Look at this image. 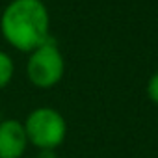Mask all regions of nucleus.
<instances>
[{
    "label": "nucleus",
    "instance_id": "nucleus-1",
    "mask_svg": "<svg viewBox=\"0 0 158 158\" xmlns=\"http://www.w3.org/2000/svg\"><path fill=\"white\" fill-rule=\"evenodd\" d=\"M0 32L8 45L32 52L50 39V15L41 0H11L0 15Z\"/></svg>",
    "mask_w": 158,
    "mask_h": 158
},
{
    "label": "nucleus",
    "instance_id": "nucleus-2",
    "mask_svg": "<svg viewBox=\"0 0 158 158\" xmlns=\"http://www.w3.org/2000/svg\"><path fill=\"white\" fill-rule=\"evenodd\" d=\"M23 125L28 145H34L39 151H56L67 136L65 117L50 106H39L32 110Z\"/></svg>",
    "mask_w": 158,
    "mask_h": 158
},
{
    "label": "nucleus",
    "instance_id": "nucleus-3",
    "mask_svg": "<svg viewBox=\"0 0 158 158\" xmlns=\"http://www.w3.org/2000/svg\"><path fill=\"white\" fill-rule=\"evenodd\" d=\"M65 60L56 41L50 37L45 45L30 52L26 61V76L32 86L39 89H50L63 78Z\"/></svg>",
    "mask_w": 158,
    "mask_h": 158
},
{
    "label": "nucleus",
    "instance_id": "nucleus-4",
    "mask_svg": "<svg viewBox=\"0 0 158 158\" xmlns=\"http://www.w3.org/2000/svg\"><path fill=\"white\" fill-rule=\"evenodd\" d=\"M26 147L28 139L23 121L13 117L0 121V158H23Z\"/></svg>",
    "mask_w": 158,
    "mask_h": 158
},
{
    "label": "nucleus",
    "instance_id": "nucleus-5",
    "mask_svg": "<svg viewBox=\"0 0 158 158\" xmlns=\"http://www.w3.org/2000/svg\"><path fill=\"white\" fill-rule=\"evenodd\" d=\"M13 73H15V63L11 56L4 50H0V89H4L11 82Z\"/></svg>",
    "mask_w": 158,
    "mask_h": 158
},
{
    "label": "nucleus",
    "instance_id": "nucleus-6",
    "mask_svg": "<svg viewBox=\"0 0 158 158\" xmlns=\"http://www.w3.org/2000/svg\"><path fill=\"white\" fill-rule=\"evenodd\" d=\"M147 97L151 102L158 104V71L149 78V82H147Z\"/></svg>",
    "mask_w": 158,
    "mask_h": 158
},
{
    "label": "nucleus",
    "instance_id": "nucleus-7",
    "mask_svg": "<svg viewBox=\"0 0 158 158\" xmlns=\"http://www.w3.org/2000/svg\"><path fill=\"white\" fill-rule=\"evenodd\" d=\"M35 158H58V156H56V151H39Z\"/></svg>",
    "mask_w": 158,
    "mask_h": 158
}]
</instances>
